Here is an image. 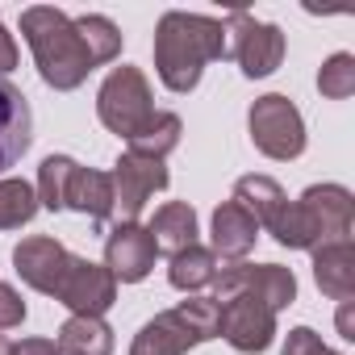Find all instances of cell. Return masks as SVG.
Segmentation results:
<instances>
[{
  "label": "cell",
  "instance_id": "cell-16",
  "mask_svg": "<svg viewBox=\"0 0 355 355\" xmlns=\"http://www.w3.org/2000/svg\"><path fill=\"white\" fill-rule=\"evenodd\" d=\"M259 226L247 209H239L234 201L214 209V255H222L226 263H243V255L255 247Z\"/></svg>",
  "mask_w": 355,
  "mask_h": 355
},
{
  "label": "cell",
  "instance_id": "cell-10",
  "mask_svg": "<svg viewBox=\"0 0 355 355\" xmlns=\"http://www.w3.org/2000/svg\"><path fill=\"white\" fill-rule=\"evenodd\" d=\"M13 263H17V276H21L30 288L46 293V297H59V288H63V280H67L76 255H71L63 243L46 239V234H34V239H21V243H17Z\"/></svg>",
  "mask_w": 355,
  "mask_h": 355
},
{
  "label": "cell",
  "instance_id": "cell-5",
  "mask_svg": "<svg viewBox=\"0 0 355 355\" xmlns=\"http://www.w3.org/2000/svg\"><path fill=\"white\" fill-rule=\"evenodd\" d=\"M96 113L113 134H121L130 142L159 109L150 105V84L138 67H113L96 92Z\"/></svg>",
  "mask_w": 355,
  "mask_h": 355
},
{
  "label": "cell",
  "instance_id": "cell-28",
  "mask_svg": "<svg viewBox=\"0 0 355 355\" xmlns=\"http://www.w3.org/2000/svg\"><path fill=\"white\" fill-rule=\"evenodd\" d=\"M21 322H26V301H21V293H17L13 284L0 280V330H13V326H21Z\"/></svg>",
  "mask_w": 355,
  "mask_h": 355
},
{
  "label": "cell",
  "instance_id": "cell-11",
  "mask_svg": "<svg viewBox=\"0 0 355 355\" xmlns=\"http://www.w3.org/2000/svg\"><path fill=\"white\" fill-rule=\"evenodd\" d=\"M218 309H222V330L218 334H226L230 347L251 351V355L272 347V338H276V309H268L255 297H226V301H218Z\"/></svg>",
  "mask_w": 355,
  "mask_h": 355
},
{
  "label": "cell",
  "instance_id": "cell-17",
  "mask_svg": "<svg viewBox=\"0 0 355 355\" xmlns=\"http://www.w3.org/2000/svg\"><path fill=\"white\" fill-rule=\"evenodd\" d=\"M63 209H76L92 222H105L113 214V180L105 171H92V167H80L71 171L67 180V193H63Z\"/></svg>",
  "mask_w": 355,
  "mask_h": 355
},
{
  "label": "cell",
  "instance_id": "cell-22",
  "mask_svg": "<svg viewBox=\"0 0 355 355\" xmlns=\"http://www.w3.org/2000/svg\"><path fill=\"white\" fill-rule=\"evenodd\" d=\"M180 134H184V125H180V117H175V113H155L130 138V150L134 155H150V159H167L175 150V142H180Z\"/></svg>",
  "mask_w": 355,
  "mask_h": 355
},
{
  "label": "cell",
  "instance_id": "cell-32",
  "mask_svg": "<svg viewBox=\"0 0 355 355\" xmlns=\"http://www.w3.org/2000/svg\"><path fill=\"white\" fill-rule=\"evenodd\" d=\"M0 355H9V343H5V334H0Z\"/></svg>",
  "mask_w": 355,
  "mask_h": 355
},
{
  "label": "cell",
  "instance_id": "cell-8",
  "mask_svg": "<svg viewBox=\"0 0 355 355\" xmlns=\"http://www.w3.org/2000/svg\"><path fill=\"white\" fill-rule=\"evenodd\" d=\"M214 301L226 297H255L268 309H284L297 301V276L280 263H230L214 276Z\"/></svg>",
  "mask_w": 355,
  "mask_h": 355
},
{
  "label": "cell",
  "instance_id": "cell-29",
  "mask_svg": "<svg viewBox=\"0 0 355 355\" xmlns=\"http://www.w3.org/2000/svg\"><path fill=\"white\" fill-rule=\"evenodd\" d=\"M9 355H59V343L55 338H21V343H9Z\"/></svg>",
  "mask_w": 355,
  "mask_h": 355
},
{
  "label": "cell",
  "instance_id": "cell-30",
  "mask_svg": "<svg viewBox=\"0 0 355 355\" xmlns=\"http://www.w3.org/2000/svg\"><path fill=\"white\" fill-rule=\"evenodd\" d=\"M17 67V42H13V34L0 26V76H9Z\"/></svg>",
  "mask_w": 355,
  "mask_h": 355
},
{
  "label": "cell",
  "instance_id": "cell-7",
  "mask_svg": "<svg viewBox=\"0 0 355 355\" xmlns=\"http://www.w3.org/2000/svg\"><path fill=\"white\" fill-rule=\"evenodd\" d=\"M226 55L243 67L247 80H263L280 67L284 59V34L272 21H255L251 13H230L226 17Z\"/></svg>",
  "mask_w": 355,
  "mask_h": 355
},
{
  "label": "cell",
  "instance_id": "cell-13",
  "mask_svg": "<svg viewBox=\"0 0 355 355\" xmlns=\"http://www.w3.org/2000/svg\"><path fill=\"white\" fill-rule=\"evenodd\" d=\"M55 301H63L71 313L101 318V313L113 309V301H117V280L109 276V268H101V263L76 255V263H71V272H67V280H63V288H59Z\"/></svg>",
  "mask_w": 355,
  "mask_h": 355
},
{
  "label": "cell",
  "instance_id": "cell-1",
  "mask_svg": "<svg viewBox=\"0 0 355 355\" xmlns=\"http://www.w3.org/2000/svg\"><path fill=\"white\" fill-rule=\"evenodd\" d=\"M226 59V26L201 13H163L155 26V71L171 92H193L209 63Z\"/></svg>",
  "mask_w": 355,
  "mask_h": 355
},
{
  "label": "cell",
  "instance_id": "cell-20",
  "mask_svg": "<svg viewBox=\"0 0 355 355\" xmlns=\"http://www.w3.org/2000/svg\"><path fill=\"white\" fill-rule=\"evenodd\" d=\"M59 355H113V330L101 318L71 313L59 326Z\"/></svg>",
  "mask_w": 355,
  "mask_h": 355
},
{
  "label": "cell",
  "instance_id": "cell-25",
  "mask_svg": "<svg viewBox=\"0 0 355 355\" xmlns=\"http://www.w3.org/2000/svg\"><path fill=\"white\" fill-rule=\"evenodd\" d=\"M71 171H76V159H67V155L42 159V167H38V205L42 209H51V214L63 209V193H67Z\"/></svg>",
  "mask_w": 355,
  "mask_h": 355
},
{
  "label": "cell",
  "instance_id": "cell-27",
  "mask_svg": "<svg viewBox=\"0 0 355 355\" xmlns=\"http://www.w3.org/2000/svg\"><path fill=\"white\" fill-rule=\"evenodd\" d=\"M280 355H338V351H330V347L322 343V334H318V330L297 326V330H288V343H284V351H280Z\"/></svg>",
  "mask_w": 355,
  "mask_h": 355
},
{
  "label": "cell",
  "instance_id": "cell-12",
  "mask_svg": "<svg viewBox=\"0 0 355 355\" xmlns=\"http://www.w3.org/2000/svg\"><path fill=\"white\" fill-rule=\"evenodd\" d=\"M155 255H159V247H155L150 230L138 226V222H117L113 234L105 239V268H109V276L121 280V284L146 280L150 268H155Z\"/></svg>",
  "mask_w": 355,
  "mask_h": 355
},
{
  "label": "cell",
  "instance_id": "cell-26",
  "mask_svg": "<svg viewBox=\"0 0 355 355\" xmlns=\"http://www.w3.org/2000/svg\"><path fill=\"white\" fill-rule=\"evenodd\" d=\"M318 88H322L326 101H347V96L355 92V59H351L347 51L330 55V59L322 63V71H318Z\"/></svg>",
  "mask_w": 355,
  "mask_h": 355
},
{
  "label": "cell",
  "instance_id": "cell-18",
  "mask_svg": "<svg viewBox=\"0 0 355 355\" xmlns=\"http://www.w3.org/2000/svg\"><path fill=\"white\" fill-rule=\"evenodd\" d=\"M234 205L247 209L255 218V226L272 230V222L280 218V209L288 205V197H284V189L272 180V175H243V180L234 184Z\"/></svg>",
  "mask_w": 355,
  "mask_h": 355
},
{
  "label": "cell",
  "instance_id": "cell-4",
  "mask_svg": "<svg viewBox=\"0 0 355 355\" xmlns=\"http://www.w3.org/2000/svg\"><path fill=\"white\" fill-rule=\"evenodd\" d=\"M218 330H222L218 301L214 297H193V301H180L175 309H163L159 318H150L134 334L130 355H184L189 347L218 338Z\"/></svg>",
  "mask_w": 355,
  "mask_h": 355
},
{
  "label": "cell",
  "instance_id": "cell-19",
  "mask_svg": "<svg viewBox=\"0 0 355 355\" xmlns=\"http://www.w3.org/2000/svg\"><path fill=\"white\" fill-rule=\"evenodd\" d=\"M146 230H150V239H155L159 251L175 255V251H184V247L197 243V214H193V205H184V201H167V205L150 218Z\"/></svg>",
  "mask_w": 355,
  "mask_h": 355
},
{
  "label": "cell",
  "instance_id": "cell-21",
  "mask_svg": "<svg viewBox=\"0 0 355 355\" xmlns=\"http://www.w3.org/2000/svg\"><path fill=\"white\" fill-rule=\"evenodd\" d=\"M214 276H218V255L209 247H201V243L175 251L171 255V268H167L171 288H180V293H197V288L214 284Z\"/></svg>",
  "mask_w": 355,
  "mask_h": 355
},
{
  "label": "cell",
  "instance_id": "cell-9",
  "mask_svg": "<svg viewBox=\"0 0 355 355\" xmlns=\"http://www.w3.org/2000/svg\"><path fill=\"white\" fill-rule=\"evenodd\" d=\"M113 214L121 222H138V214L146 209V201L167 189V167L163 159H150V155H134L125 150L117 163H113Z\"/></svg>",
  "mask_w": 355,
  "mask_h": 355
},
{
  "label": "cell",
  "instance_id": "cell-2",
  "mask_svg": "<svg viewBox=\"0 0 355 355\" xmlns=\"http://www.w3.org/2000/svg\"><path fill=\"white\" fill-rule=\"evenodd\" d=\"M21 34L34 51L38 76L55 88V92H71L88 80V71H96V59L84 42V34L76 30V17L51 9V5H34L21 13Z\"/></svg>",
  "mask_w": 355,
  "mask_h": 355
},
{
  "label": "cell",
  "instance_id": "cell-6",
  "mask_svg": "<svg viewBox=\"0 0 355 355\" xmlns=\"http://www.w3.org/2000/svg\"><path fill=\"white\" fill-rule=\"evenodd\" d=\"M247 130H251V142L268 159H297L305 150V121H301L297 105L280 92H268L251 105Z\"/></svg>",
  "mask_w": 355,
  "mask_h": 355
},
{
  "label": "cell",
  "instance_id": "cell-31",
  "mask_svg": "<svg viewBox=\"0 0 355 355\" xmlns=\"http://www.w3.org/2000/svg\"><path fill=\"white\" fill-rule=\"evenodd\" d=\"M338 334H343V338H355V322H351V301H343V309H338Z\"/></svg>",
  "mask_w": 355,
  "mask_h": 355
},
{
  "label": "cell",
  "instance_id": "cell-23",
  "mask_svg": "<svg viewBox=\"0 0 355 355\" xmlns=\"http://www.w3.org/2000/svg\"><path fill=\"white\" fill-rule=\"evenodd\" d=\"M38 214V193L26 180H0V230H21Z\"/></svg>",
  "mask_w": 355,
  "mask_h": 355
},
{
  "label": "cell",
  "instance_id": "cell-14",
  "mask_svg": "<svg viewBox=\"0 0 355 355\" xmlns=\"http://www.w3.org/2000/svg\"><path fill=\"white\" fill-rule=\"evenodd\" d=\"M34 142V113L17 84L0 76V171L13 167Z\"/></svg>",
  "mask_w": 355,
  "mask_h": 355
},
{
  "label": "cell",
  "instance_id": "cell-3",
  "mask_svg": "<svg viewBox=\"0 0 355 355\" xmlns=\"http://www.w3.org/2000/svg\"><path fill=\"white\" fill-rule=\"evenodd\" d=\"M351 218H355V201L343 184H313L301 193V201H288L280 209L272 234L280 247L313 251L326 243H343L351 234Z\"/></svg>",
  "mask_w": 355,
  "mask_h": 355
},
{
  "label": "cell",
  "instance_id": "cell-24",
  "mask_svg": "<svg viewBox=\"0 0 355 355\" xmlns=\"http://www.w3.org/2000/svg\"><path fill=\"white\" fill-rule=\"evenodd\" d=\"M76 30L84 34V42H88V51H92L96 67H101V63H113V59L121 55V30H117L109 17L84 13V17H76Z\"/></svg>",
  "mask_w": 355,
  "mask_h": 355
},
{
  "label": "cell",
  "instance_id": "cell-15",
  "mask_svg": "<svg viewBox=\"0 0 355 355\" xmlns=\"http://www.w3.org/2000/svg\"><path fill=\"white\" fill-rule=\"evenodd\" d=\"M313 280L334 301H351L355 297V247H351V239L313 247Z\"/></svg>",
  "mask_w": 355,
  "mask_h": 355
}]
</instances>
